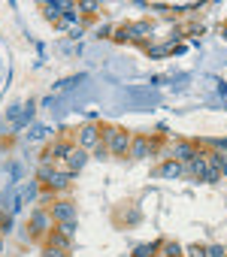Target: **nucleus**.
<instances>
[{
    "label": "nucleus",
    "instance_id": "nucleus-3",
    "mask_svg": "<svg viewBox=\"0 0 227 257\" xmlns=\"http://www.w3.org/2000/svg\"><path fill=\"white\" fill-rule=\"evenodd\" d=\"M40 182H46L52 191H67L70 173H58V170H52V167H43V170H40Z\"/></svg>",
    "mask_w": 227,
    "mask_h": 257
},
{
    "label": "nucleus",
    "instance_id": "nucleus-13",
    "mask_svg": "<svg viewBox=\"0 0 227 257\" xmlns=\"http://www.w3.org/2000/svg\"><path fill=\"white\" fill-rule=\"evenodd\" d=\"M49 134H52L49 127H46V124H40V127H34V131L28 134V143H40V140H46Z\"/></svg>",
    "mask_w": 227,
    "mask_h": 257
},
{
    "label": "nucleus",
    "instance_id": "nucleus-6",
    "mask_svg": "<svg viewBox=\"0 0 227 257\" xmlns=\"http://www.w3.org/2000/svg\"><path fill=\"white\" fill-rule=\"evenodd\" d=\"M52 215H55L61 224H76V209H73V203H55Z\"/></svg>",
    "mask_w": 227,
    "mask_h": 257
},
{
    "label": "nucleus",
    "instance_id": "nucleus-20",
    "mask_svg": "<svg viewBox=\"0 0 227 257\" xmlns=\"http://www.w3.org/2000/svg\"><path fill=\"white\" fill-rule=\"evenodd\" d=\"M0 251H4V239H0Z\"/></svg>",
    "mask_w": 227,
    "mask_h": 257
},
{
    "label": "nucleus",
    "instance_id": "nucleus-15",
    "mask_svg": "<svg viewBox=\"0 0 227 257\" xmlns=\"http://www.w3.org/2000/svg\"><path fill=\"white\" fill-rule=\"evenodd\" d=\"M37 191H40V185H37V182H31V185L19 194V200H22V203H28V200H34V197H37Z\"/></svg>",
    "mask_w": 227,
    "mask_h": 257
},
{
    "label": "nucleus",
    "instance_id": "nucleus-4",
    "mask_svg": "<svg viewBox=\"0 0 227 257\" xmlns=\"http://www.w3.org/2000/svg\"><path fill=\"white\" fill-rule=\"evenodd\" d=\"M206 167H209V161L197 152L191 161H185L182 164V173H188V176H194V179H203V173H206Z\"/></svg>",
    "mask_w": 227,
    "mask_h": 257
},
{
    "label": "nucleus",
    "instance_id": "nucleus-14",
    "mask_svg": "<svg viewBox=\"0 0 227 257\" xmlns=\"http://www.w3.org/2000/svg\"><path fill=\"white\" fill-rule=\"evenodd\" d=\"M158 245H161L164 257H182V248H179L176 242H158Z\"/></svg>",
    "mask_w": 227,
    "mask_h": 257
},
{
    "label": "nucleus",
    "instance_id": "nucleus-19",
    "mask_svg": "<svg viewBox=\"0 0 227 257\" xmlns=\"http://www.w3.org/2000/svg\"><path fill=\"white\" fill-rule=\"evenodd\" d=\"M206 257H224V248L221 245H209L206 248Z\"/></svg>",
    "mask_w": 227,
    "mask_h": 257
},
{
    "label": "nucleus",
    "instance_id": "nucleus-8",
    "mask_svg": "<svg viewBox=\"0 0 227 257\" xmlns=\"http://www.w3.org/2000/svg\"><path fill=\"white\" fill-rule=\"evenodd\" d=\"M170 155H173V161H176V164H185V161H191V158L197 155V149H194L191 143H176Z\"/></svg>",
    "mask_w": 227,
    "mask_h": 257
},
{
    "label": "nucleus",
    "instance_id": "nucleus-17",
    "mask_svg": "<svg viewBox=\"0 0 227 257\" xmlns=\"http://www.w3.org/2000/svg\"><path fill=\"white\" fill-rule=\"evenodd\" d=\"M155 251H158V245H140L134 251V257H155Z\"/></svg>",
    "mask_w": 227,
    "mask_h": 257
},
{
    "label": "nucleus",
    "instance_id": "nucleus-7",
    "mask_svg": "<svg viewBox=\"0 0 227 257\" xmlns=\"http://www.w3.org/2000/svg\"><path fill=\"white\" fill-rule=\"evenodd\" d=\"M31 233L34 236H49V212H34V218H31Z\"/></svg>",
    "mask_w": 227,
    "mask_h": 257
},
{
    "label": "nucleus",
    "instance_id": "nucleus-12",
    "mask_svg": "<svg viewBox=\"0 0 227 257\" xmlns=\"http://www.w3.org/2000/svg\"><path fill=\"white\" fill-rule=\"evenodd\" d=\"M161 176H164V179H179V176H182V164H176V161H167V164L161 167Z\"/></svg>",
    "mask_w": 227,
    "mask_h": 257
},
{
    "label": "nucleus",
    "instance_id": "nucleus-2",
    "mask_svg": "<svg viewBox=\"0 0 227 257\" xmlns=\"http://www.w3.org/2000/svg\"><path fill=\"white\" fill-rule=\"evenodd\" d=\"M100 146H103L100 127H97L94 121L82 124V127H79V134H76V149H82V152H97Z\"/></svg>",
    "mask_w": 227,
    "mask_h": 257
},
{
    "label": "nucleus",
    "instance_id": "nucleus-10",
    "mask_svg": "<svg viewBox=\"0 0 227 257\" xmlns=\"http://www.w3.org/2000/svg\"><path fill=\"white\" fill-rule=\"evenodd\" d=\"M70 245H73V239H67L64 233H52V236H49V248H58V251H64V254H67V248H70Z\"/></svg>",
    "mask_w": 227,
    "mask_h": 257
},
{
    "label": "nucleus",
    "instance_id": "nucleus-5",
    "mask_svg": "<svg viewBox=\"0 0 227 257\" xmlns=\"http://www.w3.org/2000/svg\"><path fill=\"white\" fill-rule=\"evenodd\" d=\"M155 149H152V143L146 140V137H137V140H131V149H128V155L134 158V161H143V158H149Z\"/></svg>",
    "mask_w": 227,
    "mask_h": 257
},
{
    "label": "nucleus",
    "instance_id": "nucleus-18",
    "mask_svg": "<svg viewBox=\"0 0 227 257\" xmlns=\"http://www.w3.org/2000/svg\"><path fill=\"white\" fill-rule=\"evenodd\" d=\"M185 254H188V257H206V248H200V245H191Z\"/></svg>",
    "mask_w": 227,
    "mask_h": 257
},
{
    "label": "nucleus",
    "instance_id": "nucleus-9",
    "mask_svg": "<svg viewBox=\"0 0 227 257\" xmlns=\"http://www.w3.org/2000/svg\"><path fill=\"white\" fill-rule=\"evenodd\" d=\"M85 161H88V152L73 149V152H70V158H67V164H70V176H73L76 170H82V167H85Z\"/></svg>",
    "mask_w": 227,
    "mask_h": 257
},
{
    "label": "nucleus",
    "instance_id": "nucleus-11",
    "mask_svg": "<svg viewBox=\"0 0 227 257\" xmlns=\"http://www.w3.org/2000/svg\"><path fill=\"white\" fill-rule=\"evenodd\" d=\"M43 16H46L49 22H61V19H64V10H61V4H46V7H43Z\"/></svg>",
    "mask_w": 227,
    "mask_h": 257
},
{
    "label": "nucleus",
    "instance_id": "nucleus-16",
    "mask_svg": "<svg viewBox=\"0 0 227 257\" xmlns=\"http://www.w3.org/2000/svg\"><path fill=\"white\" fill-rule=\"evenodd\" d=\"M170 49H173L170 43H164V46H152L149 55H152V58H164V55H170Z\"/></svg>",
    "mask_w": 227,
    "mask_h": 257
},
{
    "label": "nucleus",
    "instance_id": "nucleus-1",
    "mask_svg": "<svg viewBox=\"0 0 227 257\" xmlns=\"http://www.w3.org/2000/svg\"><path fill=\"white\" fill-rule=\"evenodd\" d=\"M100 137H103L106 155H128V149H131V137H128L125 131H119V127H106Z\"/></svg>",
    "mask_w": 227,
    "mask_h": 257
}]
</instances>
